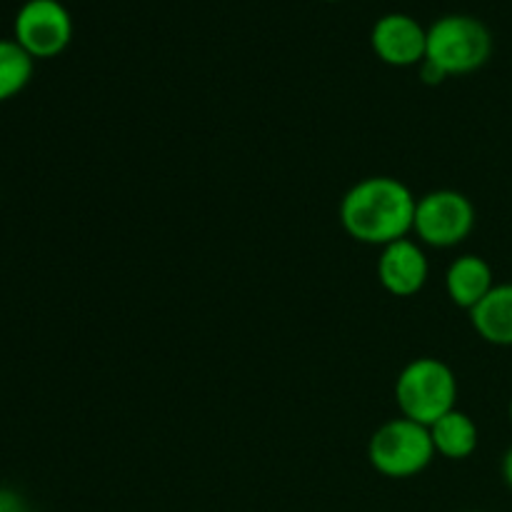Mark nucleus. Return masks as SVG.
Wrapping results in <instances>:
<instances>
[{"label": "nucleus", "instance_id": "9d476101", "mask_svg": "<svg viewBox=\"0 0 512 512\" xmlns=\"http://www.w3.org/2000/svg\"><path fill=\"white\" fill-rule=\"evenodd\" d=\"M470 323L485 343L512 348V283L495 285L470 310Z\"/></svg>", "mask_w": 512, "mask_h": 512}, {"label": "nucleus", "instance_id": "9b49d317", "mask_svg": "<svg viewBox=\"0 0 512 512\" xmlns=\"http://www.w3.org/2000/svg\"><path fill=\"white\" fill-rule=\"evenodd\" d=\"M430 438L438 455L448 460H465L478 448V425L468 413L455 408L430 425Z\"/></svg>", "mask_w": 512, "mask_h": 512}, {"label": "nucleus", "instance_id": "dca6fc26", "mask_svg": "<svg viewBox=\"0 0 512 512\" xmlns=\"http://www.w3.org/2000/svg\"><path fill=\"white\" fill-rule=\"evenodd\" d=\"M508 413H510V423H512V400H510V408H508Z\"/></svg>", "mask_w": 512, "mask_h": 512}, {"label": "nucleus", "instance_id": "f03ea898", "mask_svg": "<svg viewBox=\"0 0 512 512\" xmlns=\"http://www.w3.org/2000/svg\"><path fill=\"white\" fill-rule=\"evenodd\" d=\"M493 55V33L473 15H443L428 28L425 60L438 65L445 75H468L483 68Z\"/></svg>", "mask_w": 512, "mask_h": 512}, {"label": "nucleus", "instance_id": "6e6552de", "mask_svg": "<svg viewBox=\"0 0 512 512\" xmlns=\"http://www.w3.org/2000/svg\"><path fill=\"white\" fill-rule=\"evenodd\" d=\"M380 285L395 298H410L428 283V258L418 243L400 238L385 245L378 260Z\"/></svg>", "mask_w": 512, "mask_h": 512}, {"label": "nucleus", "instance_id": "1a4fd4ad", "mask_svg": "<svg viewBox=\"0 0 512 512\" xmlns=\"http://www.w3.org/2000/svg\"><path fill=\"white\" fill-rule=\"evenodd\" d=\"M445 288H448V298L470 313L495 288L493 268L480 255H460L450 263Z\"/></svg>", "mask_w": 512, "mask_h": 512}, {"label": "nucleus", "instance_id": "f8f14e48", "mask_svg": "<svg viewBox=\"0 0 512 512\" xmlns=\"http://www.w3.org/2000/svg\"><path fill=\"white\" fill-rule=\"evenodd\" d=\"M35 60L15 40H0V103L28 88Z\"/></svg>", "mask_w": 512, "mask_h": 512}, {"label": "nucleus", "instance_id": "ddd939ff", "mask_svg": "<svg viewBox=\"0 0 512 512\" xmlns=\"http://www.w3.org/2000/svg\"><path fill=\"white\" fill-rule=\"evenodd\" d=\"M0 512H30V505L15 490L0 488Z\"/></svg>", "mask_w": 512, "mask_h": 512}, {"label": "nucleus", "instance_id": "39448f33", "mask_svg": "<svg viewBox=\"0 0 512 512\" xmlns=\"http://www.w3.org/2000/svg\"><path fill=\"white\" fill-rule=\"evenodd\" d=\"M13 40L33 60L55 58L73 40V18L60 0H25L15 13Z\"/></svg>", "mask_w": 512, "mask_h": 512}, {"label": "nucleus", "instance_id": "20e7f679", "mask_svg": "<svg viewBox=\"0 0 512 512\" xmlns=\"http://www.w3.org/2000/svg\"><path fill=\"white\" fill-rule=\"evenodd\" d=\"M430 428L410 418H395L378 428L370 438L368 458L385 478H413L420 475L435 458Z\"/></svg>", "mask_w": 512, "mask_h": 512}, {"label": "nucleus", "instance_id": "0eeeda50", "mask_svg": "<svg viewBox=\"0 0 512 512\" xmlns=\"http://www.w3.org/2000/svg\"><path fill=\"white\" fill-rule=\"evenodd\" d=\"M370 45L383 63L410 68L425 60L428 28L408 13H385L370 30Z\"/></svg>", "mask_w": 512, "mask_h": 512}, {"label": "nucleus", "instance_id": "2eb2a0df", "mask_svg": "<svg viewBox=\"0 0 512 512\" xmlns=\"http://www.w3.org/2000/svg\"><path fill=\"white\" fill-rule=\"evenodd\" d=\"M503 480H505V485L512 490V448L503 455Z\"/></svg>", "mask_w": 512, "mask_h": 512}, {"label": "nucleus", "instance_id": "a211bd4d", "mask_svg": "<svg viewBox=\"0 0 512 512\" xmlns=\"http://www.w3.org/2000/svg\"><path fill=\"white\" fill-rule=\"evenodd\" d=\"M328 3H338V0H328Z\"/></svg>", "mask_w": 512, "mask_h": 512}, {"label": "nucleus", "instance_id": "f257e3e1", "mask_svg": "<svg viewBox=\"0 0 512 512\" xmlns=\"http://www.w3.org/2000/svg\"><path fill=\"white\" fill-rule=\"evenodd\" d=\"M415 195L400 180L388 175L360 180L340 203L345 233L365 245H390L413 230Z\"/></svg>", "mask_w": 512, "mask_h": 512}, {"label": "nucleus", "instance_id": "4468645a", "mask_svg": "<svg viewBox=\"0 0 512 512\" xmlns=\"http://www.w3.org/2000/svg\"><path fill=\"white\" fill-rule=\"evenodd\" d=\"M420 78H423L428 85H438V83H443L448 75H445L438 65L430 63V60H423V63H420Z\"/></svg>", "mask_w": 512, "mask_h": 512}, {"label": "nucleus", "instance_id": "f3484780", "mask_svg": "<svg viewBox=\"0 0 512 512\" xmlns=\"http://www.w3.org/2000/svg\"><path fill=\"white\" fill-rule=\"evenodd\" d=\"M468 512H485V510H468Z\"/></svg>", "mask_w": 512, "mask_h": 512}, {"label": "nucleus", "instance_id": "7ed1b4c3", "mask_svg": "<svg viewBox=\"0 0 512 512\" xmlns=\"http://www.w3.org/2000/svg\"><path fill=\"white\" fill-rule=\"evenodd\" d=\"M395 400L403 418L430 425L455 410L458 380L455 373L438 358H418L403 368L395 383Z\"/></svg>", "mask_w": 512, "mask_h": 512}, {"label": "nucleus", "instance_id": "423d86ee", "mask_svg": "<svg viewBox=\"0 0 512 512\" xmlns=\"http://www.w3.org/2000/svg\"><path fill=\"white\" fill-rule=\"evenodd\" d=\"M475 228V208L458 190H433L415 205L413 230L433 248L460 245Z\"/></svg>", "mask_w": 512, "mask_h": 512}]
</instances>
